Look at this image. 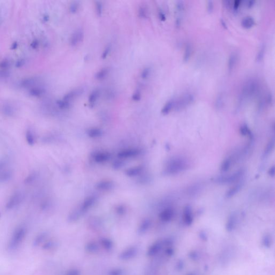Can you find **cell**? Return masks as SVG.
<instances>
[{
	"label": "cell",
	"instance_id": "obj_1",
	"mask_svg": "<svg viewBox=\"0 0 275 275\" xmlns=\"http://www.w3.org/2000/svg\"><path fill=\"white\" fill-rule=\"evenodd\" d=\"M188 161L182 158H173L167 162L164 173L166 175H175L188 169Z\"/></svg>",
	"mask_w": 275,
	"mask_h": 275
},
{
	"label": "cell",
	"instance_id": "obj_2",
	"mask_svg": "<svg viewBox=\"0 0 275 275\" xmlns=\"http://www.w3.org/2000/svg\"><path fill=\"white\" fill-rule=\"evenodd\" d=\"M245 171L243 169H240L230 175H222L216 177L215 182L217 183L226 184L238 182L242 178Z\"/></svg>",
	"mask_w": 275,
	"mask_h": 275
},
{
	"label": "cell",
	"instance_id": "obj_3",
	"mask_svg": "<svg viewBox=\"0 0 275 275\" xmlns=\"http://www.w3.org/2000/svg\"><path fill=\"white\" fill-rule=\"evenodd\" d=\"M259 84L256 80H249L243 85L241 95L243 99L250 98L258 92Z\"/></svg>",
	"mask_w": 275,
	"mask_h": 275
},
{
	"label": "cell",
	"instance_id": "obj_4",
	"mask_svg": "<svg viewBox=\"0 0 275 275\" xmlns=\"http://www.w3.org/2000/svg\"><path fill=\"white\" fill-rule=\"evenodd\" d=\"M25 228L23 227H20L15 230L9 243L10 249L14 250L18 248L25 237Z\"/></svg>",
	"mask_w": 275,
	"mask_h": 275
},
{
	"label": "cell",
	"instance_id": "obj_5",
	"mask_svg": "<svg viewBox=\"0 0 275 275\" xmlns=\"http://www.w3.org/2000/svg\"><path fill=\"white\" fill-rule=\"evenodd\" d=\"M194 98L193 95L190 93H187L182 95L179 99H175V103L173 109L176 111H180L186 108L193 102Z\"/></svg>",
	"mask_w": 275,
	"mask_h": 275
},
{
	"label": "cell",
	"instance_id": "obj_6",
	"mask_svg": "<svg viewBox=\"0 0 275 275\" xmlns=\"http://www.w3.org/2000/svg\"><path fill=\"white\" fill-rule=\"evenodd\" d=\"M84 38V33L81 30H76L73 34L70 39V45L72 46H76L80 43L82 42Z\"/></svg>",
	"mask_w": 275,
	"mask_h": 275
},
{
	"label": "cell",
	"instance_id": "obj_7",
	"mask_svg": "<svg viewBox=\"0 0 275 275\" xmlns=\"http://www.w3.org/2000/svg\"><path fill=\"white\" fill-rule=\"evenodd\" d=\"M138 253V249L136 247H131L124 250L120 255L119 258L122 260H129L134 258Z\"/></svg>",
	"mask_w": 275,
	"mask_h": 275
},
{
	"label": "cell",
	"instance_id": "obj_8",
	"mask_svg": "<svg viewBox=\"0 0 275 275\" xmlns=\"http://www.w3.org/2000/svg\"><path fill=\"white\" fill-rule=\"evenodd\" d=\"M183 220L186 225L190 226L193 223V218L192 208L190 206H186L183 214Z\"/></svg>",
	"mask_w": 275,
	"mask_h": 275
},
{
	"label": "cell",
	"instance_id": "obj_9",
	"mask_svg": "<svg viewBox=\"0 0 275 275\" xmlns=\"http://www.w3.org/2000/svg\"><path fill=\"white\" fill-rule=\"evenodd\" d=\"M164 245V241H158L154 242L149 248L147 253V255L148 256H153L155 255L161 250Z\"/></svg>",
	"mask_w": 275,
	"mask_h": 275
},
{
	"label": "cell",
	"instance_id": "obj_10",
	"mask_svg": "<svg viewBox=\"0 0 275 275\" xmlns=\"http://www.w3.org/2000/svg\"><path fill=\"white\" fill-rule=\"evenodd\" d=\"M237 223V215L236 213H232L229 216L226 224V229L229 232H232L235 228Z\"/></svg>",
	"mask_w": 275,
	"mask_h": 275
},
{
	"label": "cell",
	"instance_id": "obj_11",
	"mask_svg": "<svg viewBox=\"0 0 275 275\" xmlns=\"http://www.w3.org/2000/svg\"><path fill=\"white\" fill-rule=\"evenodd\" d=\"M174 216V211L173 208H165L162 211L159 217L161 220L164 222H169L171 220Z\"/></svg>",
	"mask_w": 275,
	"mask_h": 275
},
{
	"label": "cell",
	"instance_id": "obj_12",
	"mask_svg": "<svg viewBox=\"0 0 275 275\" xmlns=\"http://www.w3.org/2000/svg\"><path fill=\"white\" fill-rule=\"evenodd\" d=\"M95 198L93 196H90L89 197H87L82 203V205L81 206L79 210L80 213L82 214L88 211L95 203Z\"/></svg>",
	"mask_w": 275,
	"mask_h": 275
},
{
	"label": "cell",
	"instance_id": "obj_13",
	"mask_svg": "<svg viewBox=\"0 0 275 275\" xmlns=\"http://www.w3.org/2000/svg\"><path fill=\"white\" fill-rule=\"evenodd\" d=\"M140 151L137 149H127L120 152L118 156L120 158H129L136 156L139 155Z\"/></svg>",
	"mask_w": 275,
	"mask_h": 275
},
{
	"label": "cell",
	"instance_id": "obj_14",
	"mask_svg": "<svg viewBox=\"0 0 275 275\" xmlns=\"http://www.w3.org/2000/svg\"><path fill=\"white\" fill-rule=\"evenodd\" d=\"M243 186V182L241 181L240 182H239L235 186H233V187L229 189L226 193V197L227 198H230L233 196H235L236 194H237L240 191Z\"/></svg>",
	"mask_w": 275,
	"mask_h": 275
},
{
	"label": "cell",
	"instance_id": "obj_15",
	"mask_svg": "<svg viewBox=\"0 0 275 275\" xmlns=\"http://www.w3.org/2000/svg\"><path fill=\"white\" fill-rule=\"evenodd\" d=\"M83 92V89L81 88L79 89H75L74 90H73L72 91H70L67 93L66 94L64 95L63 99L67 101L68 102H70L73 99H74L75 98H77V97L79 96L80 95L82 94Z\"/></svg>",
	"mask_w": 275,
	"mask_h": 275
},
{
	"label": "cell",
	"instance_id": "obj_16",
	"mask_svg": "<svg viewBox=\"0 0 275 275\" xmlns=\"http://www.w3.org/2000/svg\"><path fill=\"white\" fill-rule=\"evenodd\" d=\"M237 61H238V55L235 52L232 53L228 58V62H227V67H228L229 72H232L233 69L235 68L236 63H237Z\"/></svg>",
	"mask_w": 275,
	"mask_h": 275
},
{
	"label": "cell",
	"instance_id": "obj_17",
	"mask_svg": "<svg viewBox=\"0 0 275 275\" xmlns=\"http://www.w3.org/2000/svg\"><path fill=\"white\" fill-rule=\"evenodd\" d=\"M175 103V99L172 98L169 99L166 104H164L162 109L161 110V113L162 114H167L171 111L173 109H174Z\"/></svg>",
	"mask_w": 275,
	"mask_h": 275
},
{
	"label": "cell",
	"instance_id": "obj_18",
	"mask_svg": "<svg viewBox=\"0 0 275 275\" xmlns=\"http://www.w3.org/2000/svg\"><path fill=\"white\" fill-rule=\"evenodd\" d=\"M110 158V155L105 152H97L95 154L94 158L97 162H103L108 161Z\"/></svg>",
	"mask_w": 275,
	"mask_h": 275
},
{
	"label": "cell",
	"instance_id": "obj_19",
	"mask_svg": "<svg viewBox=\"0 0 275 275\" xmlns=\"http://www.w3.org/2000/svg\"><path fill=\"white\" fill-rule=\"evenodd\" d=\"M100 96V91L98 89L92 90L88 97V102L90 105H94Z\"/></svg>",
	"mask_w": 275,
	"mask_h": 275
},
{
	"label": "cell",
	"instance_id": "obj_20",
	"mask_svg": "<svg viewBox=\"0 0 275 275\" xmlns=\"http://www.w3.org/2000/svg\"><path fill=\"white\" fill-rule=\"evenodd\" d=\"M21 200V195L19 193H16L10 198V201L8 202L7 208H13L17 205V204L19 203Z\"/></svg>",
	"mask_w": 275,
	"mask_h": 275
},
{
	"label": "cell",
	"instance_id": "obj_21",
	"mask_svg": "<svg viewBox=\"0 0 275 275\" xmlns=\"http://www.w3.org/2000/svg\"><path fill=\"white\" fill-rule=\"evenodd\" d=\"M234 161L232 156L228 157L223 162L221 166V171L222 172H226L228 171L232 166Z\"/></svg>",
	"mask_w": 275,
	"mask_h": 275
},
{
	"label": "cell",
	"instance_id": "obj_22",
	"mask_svg": "<svg viewBox=\"0 0 275 275\" xmlns=\"http://www.w3.org/2000/svg\"><path fill=\"white\" fill-rule=\"evenodd\" d=\"M109 68L108 67H104L98 70L95 74V77L96 79L98 80H102L104 79L109 74Z\"/></svg>",
	"mask_w": 275,
	"mask_h": 275
},
{
	"label": "cell",
	"instance_id": "obj_23",
	"mask_svg": "<svg viewBox=\"0 0 275 275\" xmlns=\"http://www.w3.org/2000/svg\"><path fill=\"white\" fill-rule=\"evenodd\" d=\"M86 250L88 253H97L99 250V245L95 242H90L86 246Z\"/></svg>",
	"mask_w": 275,
	"mask_h": 275
},
{
	"label": "cell",
	"instance_id": "obj_24",
	"mask_svg": "<svg viewBox=\"0 0 275 275\" xmlns=\"http://www.w3.org/2000/svg\"><path fill=\"white\" fill-rule=\"evenodd\" d=\"M255 20L251 16H247L242 20L241 24L245 28H250L254 25Z\"/></svg>",
	"mask_w": 275,
	"mask_h": 275
},
{
	"label": "cell",
	"instance_id": "obj_25",
	"mask_svg": "<svg viewBox=\"0 0 275 275\" xmlns=\"http://www.w3.org/2000/svg\"><path fill=\"white\" fill-rule=\"evenodd\" d=\"M274 146H275V139L273 138V139H271V140H270L267 144V145L265 147L264 154H263V156L265 158L268 156L273 151V149L274 148Z\"/></svg>",
	"mask_w": 275,
	"mask_h": 275
},
{
	"label": "cell",
	"instance_id": "obj_26",
	"mask_svg": "<svg viewBox=\"0 0 275 275\" xmlns=\"http://www.w3.org/2000/svg\"><path fill=\"white\" fill-rule=\"evenodd\" d=\"M151 225V222L149 219L144 220L139 227V233L140 234H144L148 230Z\"/></svg>",
	"mask_w": 275,
	"mask_h": 275
},
{
	"label": "cell",
	"instance_id": "obj_27",
	"mask_svg": "<svg viewBox=\"0 0 275 275\" xmlns=\"http://www.w3.org/2000/svg\"><path fill=\"white\" fill-rule=\"evenodd\" d=\"M113 187V183L110 181H102L97 185V188L102 190H107L111 189Z\"/></svg>",
	"mask_w": 275,
	"mask_h": 275
},
{
	"label": "cell",
	"instance_id": "obj_28",
	"mask_svg": "<svg viewBox=\"0 0 275 275\" xmlns=\"http://www.w3.org/2000/svg\"><path fill=\"white\" fill-rule=\"evenodd\" d=\"M224 100H225V97L223 94L220 93L218 95V96L216 98V101H215V103L214 105L216 108L218 109H220L223 107L224 104Z\"/></svg>",
	"mask_w": 275,
	"mask_h": 275
},
{
	"label": "cell",
	"instance_id": "obj_29",
	"mask_svg": "<svg viewBox=\"0 0 275 275\" xmlns=\"http://www.w3.org/2000/svg\"><path fill=\"white\" fill-rule=\"evenodd\" d=\"M142 170V167L138 166L136 167H133V168L129 169L128 170H127L126 173H127V175L129 176H136L139 173H140Z\"/></svg>",
	"mask_w": 275,
	"mask_h": 275
},
{
	"label": "cell",
	"instance_id": "obj_30",
	"mask_svg": "<svg viewBox=\"0 0 275 275\" xmlns=\"http://www.w3.org/2000/svg\"><path fill=\"white\" fill-rule=\"evenodd\" d=\"M101 244L104 249L107 250H111L113 248V242L109 239L104 238L101 240Z\"/></svg>",
	"mask_w": 275,
	"mask_h": 275
},
{
	"label": "cell",
	"instance_id": "obj_31",
	"mask_svg": "<svg viewBox=\"0 0 275 275\" xmlns=\"http://www.w3.org/2000/svg\"><path fill=\"white\" fill-rule=\"evenodd\" d=\"M240 132L241 134L243 136H248L249 138H253V134L250 131V129H249L247 125H246V124H243V125H242L240 127Z\"/></svg>",
	"mask_w": 275,
	"mask_h": 275
},
{
	"label": "cell",
	"instance_id": "obj_32",
	"mask_svg": "<svg viewBox=\"0 0 275 275\" xmlns=\"http://www.w3.org/2000/svg\"><path fill=\"white\" fill-rule=\"evenodd\" d=\"M262 244L265 248H270L272 245V239L270 234H266L263 237Z\"/></svg>",
	"mask_w": 275,
	"mask_h": 275
},
{
	"label": "cell",
	"instance_id": "obj_33",
	"mask_svg": "<svg viewBox=\"0 0 275 275\" xmlns=\"http://www.w3.org/2000/svg\"><path fill=\"white\" fill-rule=\"evenodd\" d=\"M192 54V47L190 44H188L186 46V48L184 50L183 55V60L185 61H188L189 59L191 57Z\"/></svg>",
	"mask_w": 275,
	"mask_h": 275
},
{
	"label": "cell",
	"instance_id": "obj_34",
	"mask_svg": "<svg viewBox=\"0 0 275 275\" xmlns=\"http://www.w3.org/2000/svg\"><path fill=\"white\" fill-rule=\"evenodd\" d=\"M138 14L140 18H145L148 16V10L145 5H141L138 10Z\"/></svg>",
	"mask_w": 275,
	"mask_h": 275
},
{
	"label": "cell",
	"instance_id": "obj_35",
	"mask_svg": "<svg viewBox=\"0 0 275 275\" xmlns=\"http://www.w3.org/2000/svg\"><path fill=\"white\" fill-rule=\"evenodd\" d=\"M265 45L263 44L261 46L260 48H259V50H258V53H257V55H256V61H260L263 59V58L264 57V53H265Z\"/></svg>",
	"mask_w": 275,
	"mask_h": 275
},
{
	"label": "cell",
	"instance_id": "obj_36",
	"mask_svg": "<svg viewBox=\"0 0 275 275\" xmlns=\"http://www.w3.org/2000/svg\"><path fill=\"white\" fill-rule=\"evenodd\" d=\"M88 134L90 137L95 138V137H98V136H101L102 131L99 129L94 128V129L89 130L88 132Z\"/></svg>",
	"mask_w": 275,
	"mask_h": 275
},
{
	"label": "cell",
	"instance_id": "obj_37",
	"mask_svg": "<svg viewBox=\"0 0 275 275\" xmlns=\"http://www.w3.org/2000/svg\"><path fill=\"white\" fill-rule=\"evenodd\" d=\"M57 103L60 108L62 109H68L70 107V102H68V101H66V100H64V99H62V100H59L58 102Z\"/></svg>",
	"mask_w": 275,
	"mask_h": 275
},
{
	"label": "cell",
	"instance_id": "obj_38",
	"mask_svg": "<svg viewBox=\"0 0 275 275\" xmlns=\"http://www.w3.org/2000/svg\"><path fill=\"white\" fill-rule=\"evenodd\" d=\"M151 69L149 67H146L141 72V77L142 79H146L149 77V75L151 74Z\"/></svg>",
	"mask_w": 275,
	"mask_h": 275
},
{
	"label": "cell",
	"instance_id": "obj_39",
	"mask_svg": "<svg viewBox=\"0 0 275 275\" xmlns=\"http://www.w3.org/2000/svg\"><path fill=\"white\" fill-rule=\"evenodd\" d=\"M45 237H46V235L45 234H41L39 235L35 239V241H34V245H39L40 243H42L43 240L45 239Z\"/></svg>",
	"mask_w": 275,
	"mask_h": 275
},
{
	"label": "cell",
	"instance_id": "obj_40",
	"mask_svg": "<svg viewBox=\"0 0 275 275\" xmlns=\"http://www.w3.org/2000/svg\"><path fill=\"white\" fill-rule=\"evenodd\" d=\"M27 139L28 143L30 145H33L35 143V138L34 136L31 132L27 131Z\"/></svg>",
	"mask_w": 275,
	"mask_h": 275
},
{
	"label": "cell",
	"instance_id": "obj_41",
	"mask_svg": "<svg viewBox=\"0 0 275 275\" xmlns=\"http://www.w3.org/2000/svg\"><path fill=\"white\" fill-rule=\"evenodd\" d=\"M95 9H96V13L98 16H101L102 15V12H103V5H102V3H101L100 2H97L95 5Z\"/></svg>",
	"mask_w": 275,
	"mask_h": 275
},
{
	"label": "cell",
	"instance_id": "obj_42",
	"mask_svg": "<svg viewBox=\"0 0 275 275\" xmlns=\"http://www.w3.org/2000/svg\"><path fill=\"white\" fill-rule=\"evenodd\" d=\"M79 9V4L76 2L72 3L70 6V12L72 13H77V11Z\"/></svg>",
	"mask_w": 275,
	"mask_h": 275
},
{
	"label": "cell",
	"instance_id": "obj_43",
	"mask_svg": "<svg viewBox=\"0 0 275 275\" xmlns=\"http://www.w3.org/2000/svg\"><path fill=\"white\" fill-rule=\"evenodd\" d=\"M176 9L177 12L179 13H181L183 11L184 9V5L182 1H178L176 3Z\"/></svg>",
	"mask_w": 275,
	"mask_h": 275
},
{
	"label": "cell",
	"instance_id": "obj_44",
	"mask_svg": "<svg viewBox=\"0 0 275 275\" xmlns=\"http://www.w3.org/2000/svg\"><path fill=\"white\" fill-rule=\"evenodd\" d=\"M111 46L110 45H108L107 47L105 48V49L103 51L102 55V58L103 59H105L108 57V55H109V53L111 51Z\"/></svg>",
	"mask_w": 275,
	"mask_h": 275
},
{
	"label": "cell",
	"instance_id": "obj_45",
	"mask_svg": "<svg viewBox=\"0 0 275 275\" xmlns=\"http://www.w3.org/2000/svg\"><path fill=\"white\" fill-rule=\"evenodd\" d=\"M141 98V95L140 92L139 91H136L132 96V99L134 101H139Z\"/></svg>",
	"mask_w": 275,
	"mask_h": 275
},
{
	"label": "cell",
	"instance_id": "obj_46",
	"mask_svg": "<svg viewBox=\"0 0 275 275\" xmlns=\"http://www.w3.org/2000/svg\"><path fill=\"white\" fill-rule=\"evenodd\" d=\"M184 267V263L182 260H180L176 263V269L178 271H180L183 269Z\"/></svg>",
	"mask_w": 275,
	"mask_h": 275
},
{
	"label": "cell",
	"instance_id": "obj_47",
	"mask_svg": "<svg viewBox=\"0 0 275 275\" xmlns=\"http://www.w3.org/2000/svg\"><path fill=\"white\" fill-rule=\"evenodd\" d=\"M189 257L192 260L196 261L198 260V254L196 251H192L189 254Z\"/></svg>",
	"mask_w": 275,
	"mask_h": 275
},
{
	"label": "cell",
	"instance_id": "obj_48",
	"mask_svg": "<svg viewBox=\"0 0 275 275\" xmlns=\"http://www.w3.org/2000/svg\"><path fill=\"white\" fill-rule=\"evenodd\" d=\"M123 275V271L121 269H114L111 270L109 273V275Z\"/></svg>",
	"mask_w": 275,
	"mask_h": 275
},
{
	"label": "cell",
	"instance_id": "obj_49",
	"mask_svg": "<svg viewBox=\"0 0 275 275\" xmlns=\"http://www.w3.org/2000/svg\"><path fill=\"white\" fill-rule=\"evenodd\" d=\"M200 188L201 186H199V185H195V186H191V188H190V190L189 191V192L190 193H191L192 195V193L193 194L195 193H197V191L199 190L200 189Z\"/></svg>",
	"mask_w": 275,
	"mask_h": 275
},
{
	"label": "cell",
	"instance_id": "obj_50",
	"mask_svg": "<svg viewBox=\"0 0 275 275\" xmlns=\"http://www.w3.org/2000/svg\"><path fill=\"white\" fill-rule=\"evenodd\" d=\"M55 245V243L53 241H48L46 243L44 244V246L42 247L45 249H50L53 248Z\"/></svg>",
	"mask_w": 275,
	"mask_h": 275
},
{
	"label": "cell",
	"instance_id": "obj_51",
	"mask_svg": "<svg viewBox=\"0 0 275 275\" xmlns=\"http://www.w3.org/2000/svg\"><path fill=\"white\" fill-rule=\"evenodd\" d=\"M199 238H200L202 240L204 241H208V236H207L205 232L201 231V232L199 233Z\"/></svg>",
	"mask_w": 275,
	"mask_h": 275
},
{
	"label": "cell",
	"instance_id": "obj_52",
	"mask_svg": "<svg viewBox=\"0 0 275 275\" xmlns=\"http://www.w3.org/2000/svg\"><path fill=\"white\" fill-rule=\"evenodd\" d=\"M64 275H80V272L77 269H71L68 271Z\"/></svg>",
	"mask_w": 275,
	"mask_h": 275
},
{
	"label": "cell",
	"instance_id": "obj_53",
	"mask_svg": "<svg viewBox=\"0 0 275 275\" xmlns=\"http://www.w3.org/2000/svg\"><path fill=\"white\" fill-rule=\"evenodd\" d=\"M174 252H175V251L173 250V249L170 248V247H168V248H167L166 250L165 251V254L168 256H171L173 255Z\"/></svg>",
	"mask_w": 275,
	"mask_h": 275
},
{
	"label": "cell",
	"instance_id": "obj_54",
	"mask_svg": "<svg viewBox=\"0 0 275 275\" xmlns=\"http://www.w3.org/2000/svg\"><path fill=\"white\" fill-rule=\"evenodd\" d=\"M213 3L212 1H209L208 2V11L210 13H211L213 10Z\"/></svg>",
	"mask_w": 275,
	"mask_h": 275
},
{
	"label": "cell",
	"instance_id": "obj_55",
	"mask_svg": "<svg viewBox=\"0 0 275 275\" xmlns=\"http://www.w3.org/2000/svg\"><path fill=\"white\" fill-rule=\"evenodd\" d=\"M268 174L269 176L273 177L275 175V166L271 167L269 171H268Z\"/></svg>",
	"mask_w": 275,
	"mask_h": 275
},
{
	"label": "cell",
	"instance_id": "obj_56",
	"mask_svg": "<svg viewBox=\"0 0 275 275\" xmlns=\"http://www.w3.org/2000/svg\"><path fill=\"white\" fill-rule=\"evenodd\" d=\"M241 2V1H240V0H236V1H235L233 3V8L235 10L238 9V8L240 5Z\"/></svg>",
	"mask_w": 275,
	"mask_h": 275
},
{
	"label": "cell",
	"instance_id": "obj_57",
	"mask_svg": "<svg viewBox=\"0 0 275 275\" xmlns=\"http://www.w3.org/2000/svg\"><path fill=\"white\" fill-rule=\"evenodd\" d=\"M159 18L162 21H164L166 20V15L164 14V12L162 11H159Z\"/></svg>",
	"mask_w": 275,
	"mask_h": 275
},
{
	"label": "cell",
	"instance_id": "obj_58",
	"mask_svg": "<svg viewBox=\"0 0 275 275\" xmlns=\"http://www.w3.org/2000/svg\"><path fill=\"white\" fill-rule=\"evenodd\" d=\"M122 166H123V164L120 161H117L114 164V168H120L121 167H122Z\"/></svg>",
	"mask_w": 275,
	"mask_h": 275
},
{
	"label": "cell",
	"instance_id": "obj_59",
	"mask_svg": "<svg viewBox=\"0 0 275 275\" xmlns=\"http://www.w3.org/2000/svg\"><path fill=\"white\" fill-rule=\"evenodd\" d=\"M255 3V1H248V3H247V5H248L249 7H250L252 6H253V5Z\"/></svg>",
	"mask_w": 275,
	"mask_h": 275
},
{
	"label": "cell",
	"instance_id": "obj_60",
	"mask_svg": "<svg viewBox=\"0 0 275 275\" xmlns=\"http://www.w3.org/2000/svg\"><path fill=\"white\" fill-rule=\"evenodd\" d=\"M220 21L221 23V24H222V25H223V27L226 29V28H227V25H226V23L224 21V20H222V19H221Z\"/></svg>",
	"mask_w": 275,
	"mask_h": 275
},
{
	"label": "cell",
	"instance_id": "obj_61",
	"mask_svg": "<svg viewBox=\"0 0 275 275\" xmlns=\"http://www.w3.org/2000/svg\"><path fill=\"white\" fill-rule=\"evenodd\" d=\"M118 212L119 213H123L124 212V208H118Z\"/></svg>",
	"mask_w": 275,
	"mask_h": 275
},
{
	"label": "cell",
	"instance_id": "obj_62",
	"mask_svg": "<svg viewBox=\"0 0 275 275\" xmlns=\"http://www.w3.org/2000/svg\"><path fill=\"white\" fill-rule=\"evenodd\" d=\"M188 275H194V274H193V273H189V274H188Z\"/></svg>",
	"mask_w": 275,
	"mask_h": 275
}]
</instances>
